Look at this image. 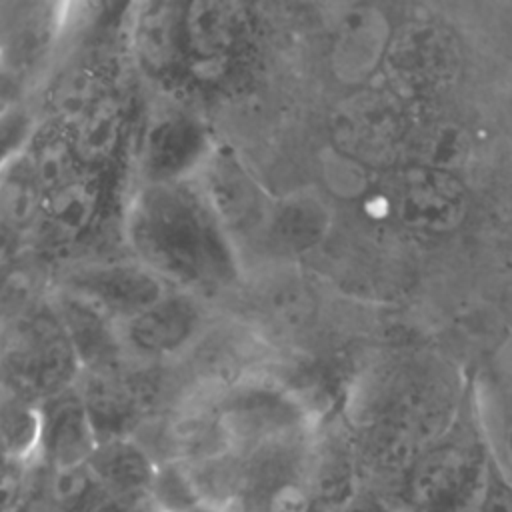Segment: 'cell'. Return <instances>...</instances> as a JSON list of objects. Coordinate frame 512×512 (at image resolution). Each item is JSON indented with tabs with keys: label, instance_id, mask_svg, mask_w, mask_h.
<instances>
[{
	"label": "cell",
	"instance_id": "cell-1",
	"mask_svg": "<svg viewBox=\"0 0 512 512\" xmlns=\"http://www.w3.org/2000/svg\"><path fill=\"white\" fill-rule=\"evenodd\" d=\"M126 234L142 264L184 286H212L232 272L220 220L186 182L146 184L132 200Z\"/></svg>",
	"mask_w": 512,
	"mask_h": 512
},
{
	"label": "cell",
	"instance_id": "cell-2",
	"mask_svg": "<svg viewBox=\"0 0 512 512\" xmlns=\"http://www.w3.org/2000/svg\"><path fill=\"white\" fill-rule=\"evenodd\" d=\"M490 466L470 392L460 420L412 462L386 498L396 512H476Z\"/></svg>",
	"mask_w": 512,
	"mask_h": 512
},
{
	"label": "cell",
	"instance_id": "cell-3",
	"mask_svg": "<svg viewBox=\"0 0 512 512\" xmlns=\"http://www.w3.org/2000/svg\"><path fill=\"white\" fill-rule=\"evenodd\" d=\"M80 358L56 312L24 318L4 350L8 392L40 404L80 380Z\"/></svg>",
	"mask_w": 512,
	"mask_h": 512
},
{
	"label": "cell",
	"instance_id": "cell-4",
	"mask_svg": "<svg viewBox=\"0 0 512 512\" xmlns=\"http://www.w3.org/2000/svg\"><path fill=\"white\" fill-rule=\"evenodd\" d=\"M384 64L398 94L424 98L446 90L458 80L462 50L448 28L414 22L390 40Z\"/></svg>",
	"mask_w": 512,
	"mask_h": 512
},
{
	"label": "cell",
	"instance_id": "cell-5",
	"mask_svg": "<svg viewBox=\"0 0 512 512\" xmlns=\"http://www.w3.org/2000/svg\"><path fill=\"white\" fill-rule=\"evenodd\" d=\"M396 208L406 226L446 234L462 224L468 212V190L456 172L416 164L400 178Z\"/></svg>",
	"mask_w": 512,
	"mask_h": 512
},
{
	"label": "cell",
	"instance_id": "cell-6",
	"mask_svg": "<svg viewBox=\"0 0 512 512\" xmlns=\"http://www.w3.org/2000/svg\"><path fill=\"white\" fill-rule=\"evenodd\" d=\"M64 292L84 300L112 320H130L160 302L166 280L144 264H108L86 268L68 280Z\"/></svg>",
	"mask_w": 512,
	"mask_h": 512
},
{
	"label": "cell",
	"instance_id": "cell-7",
	"mask_svg": "<svg viewBox=\"0 0 512 512\" xmlns=\"http://www.w3.org/2000/svg\"><path fill=\"white\" fill-rule=\"evenodd\" d=\"M38 406L42 432L34 462L48 470L86 464L98 446V436L80 392L70 388Z\"/></svg>",
	"mask_w": 512,
	"mask_h": 512
},
{
	"label": "cell",
	"instance_id": "cell-8",
	"mask_svg": "<svg viewBox=\"0 0 512 512\" xmlns=\"http://www.w3.org/2000/svg\"><path fill=\"white\" fill-rule=\"evenodd\" d=\"M208 140L204 128L182 112L158 116L142 142V168L148 184L182 182L198 162H206Z\"/></svg>",
	"mask_w": 512,
	"mask_h": 512
},
{
	"label": "cell",
	"instance_id": "cell-9",
	"mask_svg": "<svg viewBox=\"0 0 512 512\" xmlns=\"http://www.w3.org/2000/svg\"><path fill=\"white\" fill-rule=\"evenodd\" d=\"M78 392L98 442L132 436L146 410L140 388L120 370L86 372Z\"/></svg>",
	"mask_w": 512,
	"mask_h": 512
},
{
	"label": "cell",
	"instance_id": "cell-10",
	"mask_svg": "<svg viewBox=\"0 0 512 512\" xmlns=\"http://www.w3.org/2000/svg\"><path fill=\"white\" fill-rule=\"evenodd\" d=\"M88 464L112 498L130 504L152 500L160 460L134 436L98 442Z\"/></svg>",
	"mask_w": 512,
	"mask_h": 512
},
{
	"label": "cell",
	"instance_id": "cell-11",
	"mask_svg": "<svg viewBox=\"0 0 512 512\" xmlns=\"http://www.w3.org/2000/svg\"><path fill=\"white\" fill-rule=\"evenodd\" d=\"M240 36L234 4L192 2L184 10V54L196 72L210 76L224 68Z\"/></svg>",
	"mask_w": 512,
	"mask_h": 512
},
{
	"label": "cell",
	"instance_id": "cell-12",
	"mask_svg": "<svg viewBox=\"0 0 512 512\" xmlns=\"http://www.w3.org/2000/svg\"><path fill=\"white\" fill-rule=\"evenodd\" d=\"M54 312L86 372L120 370V338L112 326V318L68 292L58 298Z\"/></svg>",
	"mask_w": 512,
	"mask_h": 512
},
{
	"label": "cell",
	"instance_id": "cell-13",
	"mask_svg": "<svg viewBox=\"0 0 512 512\" xmlns=\"http://www.w3.org/2000/svg\"><path fill=\"white\" fill-rule=\"evenodd\" d=\"M132 50L150 74L170 72L184 54V12L172 2H146L132 22Z\"/></svg>",
	"mask_w": 512,
	"mask_h": 512
},
{
	"label": "cell",
	"instance_id": "cell-14",
	"mask_svg": "<svg viewBox=\"0 0 512 512\" xmlns=\"http://www.w3.org/2000/svg\"><path fill=\"white\" fill-rule=\"evenodd\" d=\"M196 320L190 300L168 292L160 302L124 322V338L142 354H166L192 336Z\"/></svg>",
	"mask_w": 512,
	"mask_h": 512
},
{
	"label": "cell",
	"instance_id": "cell-15",
	"mask_svg": "<svg viewBox=\"0 0 512 512\" xmlns=\"http://www.w3.org/2000/svg\"><path fill=\"white\" fill-rule=\"evenodd\" d=\"M472 404L492 462L512 482V386L500 376L484 378L472 390Z\"/></svg>",
	"mask_w": 512,
	"mask_h": 512
},
{
	"label": "cell",
	"instance_id": "cell-16",
	"mask_svg": "<svg viewBox=\"0 0 512 512\" xmlns=\"http://www.w3.org/2000/svg\"><path fill=\"white\" fill-rule=\"evenodd\" d=\"M204 196L222 226H246L258 208V192L234 158L214 156L206 164Z\"/></svg>",
	"mask_w": 512,
	"mask_h": 512
},
{
	"label": "cell",
	"instance_id": "cell-17",
	"mask_svg": "<svg viewBox=\"0 0 512 512\" xmlns=\"http://www.w3.org/2000/svg\"><path fill=\"white\" fill-rule=\"evenodd\" d=\"M100 188L92 176H78L62 188L50 192L42 210V224L48 238L72 242L96 220Z\"/></svg>",
	"mask_w": 512,
	"mask_h": 512
},
{
	"label": "cell",
	"instance_id": "cell-18",
	"mask_svg": "<svg viewBox=\"0 0 512 512\" xmlns=\"http://www.w3.org/2000/svg\"><path fill=\"white\" fill-rule=\"evenodd\" d=\"M66 132L80 166H104L122 138V108L118 100L110 94L102 96Z\"/></svg>",
	"mask_w": 512,
	"mask_h": 512
},
{
	"label": "cell",
	"instance_id": "cell-19",
	"mask_svg": "<svg viewBox=\"0 0 512 512\" xmlns=\"http://www.w3.org/2000/svg\"><path fill=\"white\" fill-rule=\"evenodd\" d=\"M26 156L46 196L82 176V166L68 132L56 122L44 124L32 132Z\"/></svg>",
	"mask_w": 512,
	"mask_h": 512
},
{
	"label": "cell",
	"instance_id": "cell-20",
	"mask_svg": "<svg viewBox=\"0 0 512 512\" xmlns=\"http://www.w3.org/2000/svg\"><path fill=\"white\" fill-rule=\"evenodd\" d=\"M400 110L382 98H368L352 106V114L344 112L338 130L356 150L370 154L388 150L400 138Z\"/></svg>",
	"mask_w": 512,
	"mask_h": 512
},
{
	"label": "cell",
	"instance_id": "cell-21",
	"mask_svg": "<svg viewBox=\"0 0 512 512\" xmlns=\"http://www.w3.org/2000/svg\"><path fill=\"white\" fill-rule=\"evenodd\" d=\"M46 194L32 170V164L24 154H14L4 164L2 176V216L14 230H24L42 218Z\"/></svg>",
	"mask_w": 512,
	"mask_h": 512
},
{
	"label": "cell",
	"instance_id": "cell-22",
	"mask_svg": "<svg viewBox=\"0 0 512 512\" xmlns=\"http://www.w3.org/2000/svg\"><path fill=\"white\" fill-rule=\"evenodd\" d=\"M36 468L44 492L60 512H92L110 496L88 462L62 470H48L40 464H36Z\"/></svg>",
	"mask_w": 512,
	"mask_h": 512
},
{
	"label": "cell",
	"instance_id": "cell-23",
	"mask_svg": "<svg viewBox=\"0 0 512 512\" xmlns=\"http://www.w3.org/2000/svg\"><path fill=\"white\" fill-rule=\"evenodd\" d=\"M328 228L324 206L308 196H296L280 204L272 216L270 232L288 250H306L318 244Z\"/></svg>",
	"mask_w": 512,
	"mask_h": 512
},
{
	"label": "cell",
	"instance_id": "cell-24",
	"mask_svg": "<svg viewBox=\"0 0 512 512\" xmlns=\"http://www.w3.org/2000/svg\"><path fill=\"white\" fill-rule=\"evenodd\" d=\"M42 432L40 406L10 392L2 402L4 460L32 464L38 454Z\"/></svg>",
	"mask_w": 512,
	"mask_h": 512
},
{
	"label": "cell",
	"instance_id": "cell-25",
	"mask_svg": "<svg viewBox=\"0 0 512 512\" xmlns=\"http://www.w3.org/2000/svg\"><path fill=\"white\" fill-rule=\"evenodd\" d=\"M108 92L94 68L88 64L74 66L66 70L54 84L50 106L54 110V122L64 130L78 120L94 102H98Z\"/></svg>",
	"mask_w": 512,
	"mask_h": 512
},
{
	"label": "cell",
	"instance_id": "cell-26",
	"mask_svg": "<svg viewBox=\"0 0 512 512\" xmlns=\"http://www.w3.org/2000/svg\"><path fill=\"white\" fill-rule=\"evenodd\" d=\"M222 512H324L306 480L284 482L276 488L246 494L228 504Z\"/></svg>",
	"mask_w": 512,
	"mask_h": 512
},
{
	"label": "cell",
	"instance_id": "cell-27",
	"mask_svg": "<svg viewBox=\"0 0 512 512\" xmlns=\"http://www.w3.org/2000/svg\"><path fill=\"white\" fill-rule=\"evenodd\" d=\"M476 512H512V482L492 462Z\"/></svg>",
	"mask_w": 512,
	"mask_h": 512
},
{
	"label": "cell",
	"instance_id": "cell-28",
	"mask_svg": "<svg viewBox=\"0 0 512 512\" xmlns=\"http://www.w3.org/2000/svg\"><path fill=\"white\" fill-rule=\"evenodd\" d=\"M330 512H396L392 502L368 484H360L348 498L336 504Z\"/></svg>",
	"mask_w": 512,
	"mask_h": 512
},
{
	"label": "cell",
	"instance_id": "cell-29",
	"mask_svg": "<svg viewBox=\"0 0 512 512\" xmlns=\"http://www.w3.org/2000/svg\"><path fill=\"white\" fill-rule=\"evenodd\" d=\"M10 512H60L58 506L48 498V494L44 492L42 484H40V476H38V468L32 462L30 466V482H28V490L24 494V498L18 502V506Z\"/></svg>",
	"mask_w": 512,
	"mask_h": 512
},
{
	"label": "cell",
	"instance_id": "cell-30",
	"mask_svg": "<svg viewBox=\"0 0 512 512\" xmlns=\"http://www.w3.org/2000/svg\"><path fill=\"white\" fill-rule=\"evenodd\" d=\"M150 502H152V500H150ZM150 502H144V504H130V502H122V500H118V498L106 496L92 512H144Z\"/></svg>",
	"mask_w": 512,
	"mask_h": 512
},
{
	"label": "cell",
	"instance_id": "cell-31",
	"mask_svg": "<svg viewBox=\"0 0 512 512\" xmlns=\"http://www.w3.org/2000/svg\"><path fill=\"white\" fill-rule=\"evenodd\" d=\"M502 372L498 374L502 380H506L512 386V338L504 350V368H500Z\"/></svg>",
	"mask_w": 512,
	"mask_h": 512
},
{
	"label": "cell",
	"instance_id": "cell-32",
	"mask_svg": "<svg viewBox=\"0 0 512 512\" xmlns=\"http://www.w3.org/2000/svg\"><path fill=\"white\" fill-rule=\"evenodd\" d=\"M192 512H220L218 508H214V506H208V504H204V506H198L196 510H192Z\"/></svg>",
	"mask_w": 512,
	"mask_h": 512
}]
</instances>
